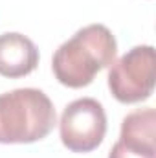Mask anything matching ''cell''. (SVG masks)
<instances>
[{"label":"cell","mask_w":156,"mask_h":158,"mask_svg":"<svg viewBox=\"0 0 156 158\" xmlns=\"http://www.w3.org/2000/svg\"><path fill=\"white\" fill-rule=\"evenodd\" d=\"M117 44L112 31L103 24H90L63 42L51 59L57 81L68 88L88 86L97 72L116 61Z\"/></svg>","instance_id":"6da1fadb"},{"label":"cell","mask_w":156,"mask_h":158,"mask_svg":"<svg viewBox=\"0 0 156 158\" xmlns=\"http://www.w3.org/2000/svg\"><path fill=\"white\" fill-rule=\"evenodd\" d=\"M51 99L37 88L0 94V143H33L55 127Z\"/></svg>","instance_id":"7a4b0ae2"},{"label":"cell","mask_w":156,"mask_h":158,"mask_svg":"<svg viewBox=\"0 0 156 158\" xmlns=\"http://www.w3.org/2000/svg\"><path fill=\"white\" fill-rule=\"evenodd\" d=\"M154 48L134 46L110 64L109 88L121 103H138L151 98L154 90Z\"/></svg>","instance_id":"3957f363"},{"label":"cell","mask_w":156,"mask_h":158,"mask_svg":"<svg viewBox=\"0 0 156 158\" xmlns=\"http://www.w3.org/2000/svg\"><path fill=\"white\" fill-rule=\"evenodd\" d=\"M61 140L74 153H90L99 147L107 132V114L94 98L72 101L59 121Z\"/></svg>","instance_id":"277c9868"},{"label":"cell","mask_w":156,"mask_h":158,"mask_svg":"<svg viewBox=\"0 0 156 158\" xmlns=\"http://www.w3.org/2000/svg\"><path fill=\"white\" fill-rule=\"evenodd\" d=\"M39 64V50L22 33L0 35V76L24 77Z\"/></svg>","instance_id":"5b68a950"},{"label":"cell","mask_w":156,"mask_h":158,"mask_svg":"<svg viewBox=\"0 0 156 158\" xmlns=\"http://www.w3.org/2000/svg\"><path fill=\"white\" fill-rule=\"evenodd\" d=\"M156 112L153 107L138 109L130 114H127L121 123V136L119 142H123L129 147L156 153V138H154Z\"/></svg>","instance_id":"8992f818"},{"label":"cell","mask_w":156,"mask_h":158,"mask_svg":"<svg viewBox=\"0 0 156 158\" xmlns=\"http://www.w3.org/2000/svg\"><path fill=\"white\" fill-rule=\"evenodd\" d=\"M109 158H156V153H147V151L129 147V145H125L123 142L117 140L112 145L110 153H109Z\"/></svg>","instance_id":"52a82bcc"}]
</instances>
